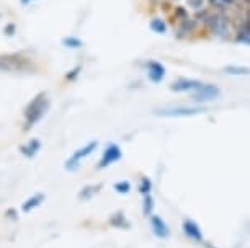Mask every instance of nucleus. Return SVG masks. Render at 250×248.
<instances>
[{
  "label": "nucleus",
  "mask_w": 250,
  "mask_h": 248,
  "mask_svg": "<svg viewBox=\"0 0 250 248\" xmlns=\"http://www.w3.org/2000/svg\"><path fill=\"white\" fill-rule=\"evenodd\" d=\"M98 193V186H87L79 193V199H88L92 198V194Z\"/></svg>",
  "instance_id": "obj_15"
},
{
  "label": "nucleus",
  "mask_w": 250,
  "mask_h": 248,
  "mask_svg": "<svg viewBox=\"0 0 250 248\" xmlns=\"http://www.w3.org/2000/svg\"><path fill=\"white\" fill-rule=\"evenodd\" d=\"M95 149H97V142H95V140H93V142H88L85 147H82V149H79V151H75L72 153V157L65 160L64 168L67 172H74L75 168L79 167V162L82 160V158H87L93 151H95Z\"/></svg>",
  "instance_id": "obj_4"
},
{
  "label": "nucleus",
  "mask_w": 250,
  "mask_h": 248,
  "mask_svg": "<svg viewBox=\"0 0 250 248\" xmlns=\"http://www.w3.org/2000/svg\"><path fill=\"white\" fill-rule=\"evenodd\" d=\"M113 188H115L116 193H120V194H128L131 191V183L129 181H118Z\"/></svg>",
  "instance_id": "obj_14"
},
{
  "label": "nucleus",
  "mask_w": 250,
  "mask_h": 248,
  "mask_svg": "<svg viewBox=\"0 0 250 248\" xmlns=\"http://www.w3.org/2000/svg\"><path fill=\"white\" fill-rule=\"evenodd\" d=\"M41 149V144H40V140H36V139H33L28 146H23L21 147V152H23V155H26V157H35L36 155V152Z\"/></svg>",
  "instance_id": "obj_12"
},
{
  "label": "nucleus",
  "mask_w": 250,
  "mask_h": 248,
  "mask_svg": "<svg viewBox=\"0 0 250 248\" xmlns=\"http://www.w3.org/2000/svg\"><path fill=\"white\" fill-rule=\"evenodd\" d=\"M183 232H185V235L188 238H191L193 242H198V243H203L205 242V237H203V232H201V229L200 226L195 222V221H190V219H185L183 221Z\"/></svg>",
  "instance_id": "obj_7"
},
{
  "label": "nucleus",
  "mask_w": 250,
  "mask_h": 248,
  "mask_svg": "<svg viewBox=\"0 0 250 248\" xmlns=\"http://www.w3.org/2000/svg\"><path fill=\"white\" fill-rule=\"evenodd\" d=\"M147 74H149L150 80H152L154 83H159L165 76V69H164L162 64L154 62V60H152V62L147 64Z\"/></svg>",
  "instance_id": "obj_10"
},
{
  "label": "nucleus",
  "mask_w": 250,
  "mask_h": 248,
  "mask_svg": "<svg viewBox=\"0 0 250 248\" xmlns=\"http://www.w3.org/2000/svg\"><path fill=\"white\" fill-rule=\"evenodd\" d=\"M150 28H152L154 31H157V33H165V30H167V25H165L164 20L155 18V20H152V23H150Z\"/></svg>",
  "instance_id": "obj_16"
},
{
  "label": "nucleus",
  "mask_w": 250,
  "mask_h": 248,
  "mask_svg": "<svg viewBox=\"0 0 250 248\" xmlns=\"http://www.w3.org/2000/svg\"><path fill=\"white\" fill-rule=\"evenodd\" d=\"M208 248H216V247H208Z\"/></svg>",
  "instance_id": "obj_25"
},
{
  "label": "nucleus",
  "mask_w": 250,
  "mask_h": 248,
  "mask_svg": "<svg viewBox=\"0 0 250 248\" xmlns=\"http://www.w3.org/2000/svg\"><path fill=\"white\" fill-rule=\"evenodd\" d=\"M62 43L67 46V48H80V46H82V41L80 39H77V38H65Z\"/></svg>",
  "instance_id": "obj_19"
},
{
  "label": "nucleus",
  "mask_w": 250,
  "mask_h": 248,
  "mask_svg": "<svg viewBox=\"0 0 250 248\" xmlns=\"http://www.w3.org/2000/svg\"><path fill=\"white\" fill-rule=\"evenodd\" d=\"M21 2H23V3H28V2H30V0H21ZM31 2H33V0H31Z\"/></svg>",
  "instance_id": "obj_24"
},
{
  "label": "nucleus",
  "mask_w": 250,
  "mask_h": 248,
  "mask_svg": "<svg viewBox=\"0 0 250 248\" xmlns=\"http://www.w3.org/2000/svg\"><path fill=\"white\" fill-rule=\"evenodd\" d=\"M79 70H80V65H77V67H75L74 70H70L67 76H65V80H74V78L79 76Z\"/></svg>",
  "instance_id": "obj_22"
},
{
  "label": "nucleus",
  "mask_w": 250,
  "mask_h": 248,
  "mask_svg": "<svg viewBox=\"0 0 250 248\" xmlns=\"http://www.w3.org/2000/svg\"><path fill=\"white\" fill-rule=\"evenodd\" d=\"M31 60L21 54H2L0 56V70L2 72H20L28 70Z\"/></svg>",
  "instance_id": "obj_2"
},
{
  "label": "nucleus",
  "mask_w": 250,
  "mask_h": 248,
  "mask_svg": "<svg viewBox=\"0 0 250 248\" xmlns=\"http://www.w3.org/2000/svg\"><path fill=\"white\" fill-rule=\"evenodd\" d=\"M110 222L113 224V226H116V227H123V226H125V227H129L128 221L125 219V214H116V216L113 217Z\"/></svg>",
  "instance_id": "obj_17"
},
{
  "label": "nucleus",
  "mask_w": 250,
  "mask_h": 248,
  "mask_svg": "<svg viewBox=\"0 0 250 248\" xmlns=\"http://www.w3.org/2000/svg\"><path fill=\"white\" fill-rule=\"evenodd\" d=\"M152 210H154V198L150 194H146L143 204V214L146 217H150L152 216Z\"/></svg>",
  "instance_id": "obj_13"
},
{
  "label": "nucleus",
  "mask_w": 250,
  "mask_h": 248,
  "mask_svg": "<svg viewBox=\"0 0 250 248\" xmlns=\"http://www.w3.org/2000/svg\"><path fill=\"white\" fill-rule=\"evenodd\" d=\"M13 30H15V26H13V25H8V26L5 28L7 35H13Z\"/></svg>",
  "instance_id": "obj_23"
},
{
  "label": "nucleus",
  "mask_w": 250,
  "mask_h": 248,
  "mask_svg": "<svg viewBox=\"0 0 250 248\" xmlns=\"http://www.w3.org/2000/svg\"><path fill=\"white\" fill-rule=\"evenodd\" d=\"M149 221H150V227H152V232H154L155 237L162 238V240L170 237V230H168L167 224H165V221L162 217L154 216V214H152V216L149 217Z\"/></svg>",
  "instance_id": "obj_8"
},
{
  "label": "nucleus",
  "mask_w": 250,
  "mask_h": 248,
  "mask_svg": "<svg viewBox=\"0 0 250 248\" xmlns=\"http://www.w3.org/2000/svg\"><path fill=\"white\" fill-rule=\"evenodd\" d=\"M221 90L216 85H211V83H203V85L195 90V93L191 95L193 101L198 103H206V101H213L216 98H219Z\"/></svg>",
  "instance_id": "obj_3"
},
{
  "label": "nucleus",
  "mask_w": 250,
  "mask_h": 248,
  "mask_svg": "<svg viewBox=\"0 0 250 248\" xmlns=\"http://www.w3.org/2000/svg\"><path fill=\"white\" fill-rule=\"evenodd\" d=\"M48 106H49V101H48V98H46V93H40L38 96H35V100H33L25 110V119H26L25 129L33 128L38 121L43 118Z\"/></svg>",
  "instance_id": "obj_1"
},
{
  "label": "nucleus",
  "mask_w": 250,
  "mask_h": 248,
  "mask_svg": "<svg viewBox=\"0 0 250 248\" xmlns=\"http://www.w3.org/2000/svg\"><path fill=\"white\" fill-rule=\"evenodd\" d=\"M200 113H205V110L203 108H173V110L155 111V114L164 116V118H188V116H196Z\"/></svg>",
  "instance_id": "obj_5"
},
{
  "label": "nucleus",
  "mask_w": 250,
  "mask_h": 248,
  "mask_svg": "<svg viewBox=\"0 0 250 248\" xmlns=\"http://www.w3.org/2000/svg\"><path fill=\"white\" fill-rule=\"evenodd\" d=\"M150 188H152V183H150L149 178H143L141 180V185H139V191L143 193L144 196L146 194H150Z\"/></svg>",
  "instance_id": "obj_18"
},
{
  "label": "nucleus",
  "mask_w": 250,
  "mask_h": 248,
  "mask_svg": "<svg viewBox=\"0 0 250 248\" xmlns=\"http://www.w3.org/2000/svg\"><path fill=\"white\" fill-rule=\"evenodd\" d=\"M43 201H44V194H35L33 198L26 199L25 203H23L21 210H23V212H31V210L35 208H38V206L43 203Z\"/></svg>",
  "instance_id": "obj_11"
},
{
  "label": "nucleus",
  "mask_w": 250,
  "mask_h": 248,
  "mask_svg": "<svg viewBox=\"0 0 250 248\" xmlns=\"http://www.w3.org/2000/svg\"><path fill=\"white\" fill-rule=\"evenodd\" d=\"M188 3H190V7H193V10H201L203 7V0H188Z\"/></svg>",
  "instance_id": "obj_20"
},
{
  "label": "nucleus",
  "mask_w": 250,
  "mask_h": 248,
  "mask_svg": "<svg viewBox=\"0 0 250 248\" xmlns=\"http://www.w3.org/2000/svg\"><path fill=\"white\" fill-rule=\"evenodd\" d=\"M228 72H230V74H249V69L247 67H242V69H239V67H228L226 69Z\"/></svg>",
  "instance_id": "obj_21"
},
{
  "label": "nucleus",
  "mask_w": 250,
  "mask_h": 248,
  "mask_svg": "<svg viewBox=\"0 0 250 248\" xmlns=\"http://www.w3.org/2000/svg\"><path fill=\"white\" fill-rule=\"evenodd\" d=\"M203 85L200 80H193V78H180V80L173 82L170 85V90L173 92H195Z\"/></svg>",
  "instance_id": "obj_9"
},
{
  "label": "nucleus",
  "mask_w": 250,
  "mask_h": 248,
  "mask_svg": "<svg viewBox=\"0 0 250 248\" xmlns=\"http://www.w3.org/2000/svg\"><path fill=\"white\" fill-rule=\"evenodd\" d=\"M121 157H123V153H121L120 146H116V144H110V146L105 149V152H103L102 160H100V163H98V168L110 167V165H113V163H116L118 160H120Z\"/></svg>",
  "instance_id": "obj_6"
}]
</instances>
